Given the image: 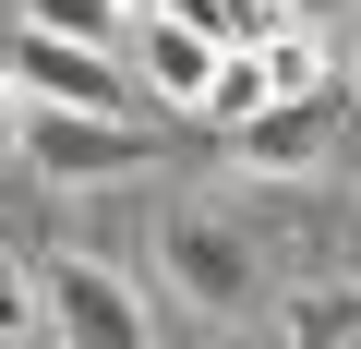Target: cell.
Returning <instances> with one entry per match:
<instances>
[{
	"label": "cell",
	"mask_w": 361,
	"mask_h": 349,
	"mask_svg": "<svg viewBox=\"0 0 361 349\" xmlns=\"http://www.w3.org/2000/svg\"><path fill=\"white\" fill-rule=\"evenodd\" d=\"M229 157H253V169H325V97H265L253 121H229Z\"/></svg>",
	"instance_id": "obj_5"
},
{
	"label": "cell",
	"mask_w": 361,
	"mask_h": 349,
	"mask_svg": "<svg viewBox=\"0 0 361 349\" xmlns=\"http://www.w3.org/2000/svg\"><path fill=\"white\" fill-rule=\"evenodd\" d=\"M277 25H349V0H265Z\"/></svg>",
	"instance_id": "obj_11"
},
{
	"label": "cell",
	"mask_w": 361,
	"mask_h": 349,
	"mask_svg": "<svg viewBox=\"0 0 361 349\" xmlns=\"http://www.w3.org/2000/svg\"><path fill=\"white\" fill-rule=\"evenodd\" d=\"M349 349H361V337H349Z\"/></svg>",
	"instance_id": "obj_15"
},
{
	"label": "cell",
	"mask_w": 361,
	"mask_h": 349,
	"mask_svg": "<svg viewBox=\"0 0 361 349\" xmlns=\"http://www.w3.org/2000/svg\"><path fill=\"white\" fill-rule=\"evenodd\" d=\"M13 145H25L37 181H61V193H73V181H121V169H145L169 133H157V121H121V109H25V133H13Z\"/></svg>",
	"instance_id": "obj_3"
},
{
	"label": "cell",
	"mask_w": 361,
	"mask_h": 349,
	"mask_svg": "<svg viewBox=\"0 0 361 349\" xmlns=\"http://www.w3.org/2000/svg\"><path fill=\"white\" fill-rule=\"evenodd\" d=\"M13 337H37V265L0 253V349H13Z\"/></svg>",
	"instance_id": "obj_10"
},
{
	"label": "cell",
	"mask_w": 361,
	"mask_h": 349,
	"mask_svg": "<svg viewBox=\"0 0 361 349\" xmlns=\"http://www.w3.org/2000/svg\"><path fill=\"white\" fill-rule=\"evenodd\" d=\"M157 265H169V289L193 301V313H253V301H265V241H253V217H229V205L157 217Z\"/></svg>",
	"instance_id": "obj_1"
},
{
	"label": "cell",
	"mask_w": 361,
	"mask_h": 349,
	"mask_svg": "<svg viewBox=\"0 0 361 349\" xmlns=\"http://www.w3.org/2000/svg\"><path fill=\"white\" fill-rule=\"evenodd\" d=\"M0 73H13V97H25V109H121V61H109V49H85V37H49V25H25Z\"/></svg>",
	"instance_id": "obj_4"
},
{
	"label": "cell",
	"mask_w": 361,
	"mask_h": 349,
	"mask_svg": "<svg viewBox=\"0 0 361 349\" xmlns=\"http://www.w3.org/2000/svg\"><path fill=\"white\" fill-rule=\"evenodd\" d=\"M121 13H133V25H145V13H169V0H121Z\"/></svg>",
	"instance_id": "obj_13"
},
{
	"label": "cell",
	"mask_w": 361,
	"mask_h": 349,
	"mask_svg": "<svg viewBox=\"0 0 361 349\" xmlns=\"http://www.w3.org/2000/svg\"><path fill=\"white\" fill-rule=\"evenodd\" d=\"M25 25H49V37H85V49H109L133 13H121V0H25Z\"/></svg>",
	"instance_id": "obj_9"
},
{
	"label": "cell",
	"mask_w": 361,
	"mask_h": 349,
	"mask_svg": "<svg viewBox=\"0 0 361 349\" xmlns=\"http://www.w3.org/2000/svg\"><path fill=\"white\" fill-rule=\"evenodd\" d=\"M13 133H25V97H13V73H0V157H13Z\"/></svg>",
	"instance_id": "obj_12"
},
{
	"label": "cell",
	"mask_w": 361,
	"mask_h": 349,
	"mask_svg": "<svg viewBox=\"0 0 361 349\" xmlns=\"http://www.w3.org/2000/svg\"><path fill=\"white\" fill-rule=\"evenodd\" d=\"M349 25H361V0H349Z\"/></svg>",
	"instance_id": "obj_14"
},
{
	"label": "cell",
	"mask_w": 361,
	"mask_h": 349,
	"mask_svg": "<svg viewBox=\"0 0 361 349\" xmlns=\"http://www.w3.org/2000/svg\"><path fill=\"white\" fill-rule=\"evenodd\" d=\"M361 337V277H313L289 301V349H349Z\"/></svg>",
	"instance_id": "obj_7"
},
{
	"label": "cell",
	"mask_w": 361,
	"mask_h": 349,
	"mask_svg": "<svg viewBox=\"0 0 361 349\" xmlns=\"http://www.w3.org/2000/svg\"><path fill=\"white\" fill-rule=\"evenodd\" d=\"M217 49H229V37H205L193 13H145V85H157L169 109H193V97H205Z\"/></svg>",
	"instance_id": "obj_6"
},
{
	"label": "cell",
	"mask_w": 361,
	"mask_h": 349,
	"mask_svg": "<svg viewBox=\"0 0 361 349\" xmlns=\"http://www.w3.org/2000/svg\"><path fill=\"white\" fill-rule=\"evenodd\" d=\"M265 97H277V85H265V61H253V49H217V73H205V97H193V121H217V133H229V121H253Z\"/></svg>",
	"instance_id": "obj_8"
},
{
	"label": "cell",
	"mask_w": 361,
	"mask_h": 349,
	"mask_svg": "<svg viewBox=\"0 0 361 349\" xmlns=\"http://www.w3.org/2000/svg\"><path fill=\"white\" fill-rule=\"evenodd\" d=\"M37 325H49L61 349H157L145 289H133L121 265H97V253H49V265H37Z\"/></svg>",
	"instance_id": "obj_2"
}]
</instances>
